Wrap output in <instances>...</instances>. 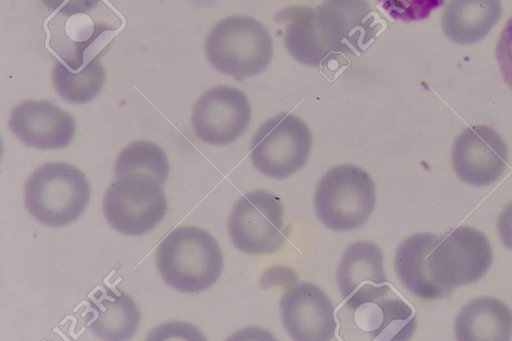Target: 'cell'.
Segmentation results:
<instances>
[{
  "label": "cell",
  "mask_w": 512,
  "mask_h": 341,
  "mask_svg": "<svg viewBox=\"0 0 512 341\" xmlns=\"http://www.w3.org/2000/svg\"><path fill=\"white\" fill-rule=\"evenodd\" d=\"M337 285L346 306L353 310L385 296L389 286L379 246L369 241L350 244L338 265Z\"/></svg>",
  "instance_id": "obj_12"
},
{
  "label": "cell",
  "mask_w": 512,
  "mask_h": 341,
  "mask_svg": "<svg viewBox=\"0 0 512 341\" xmlns=\"http://www.w3.org/2000/svg\"><path fill=\"white\" fill-rule=\"evenodd\" d=\"M428 259L434 282L451 292L480 280L492 264L493 252L481 231L460 225L439 236Z\"/></svg>",
  "instance_id": "obj_8"
},
{
  "label": "cell",
  "mask_w": 512,
  "mask_h": 341,
  "mask_svg": "<svg viewBox=\"0 0 512 341\" xmlns=\"http://www.w3.org/2000/svg\"><path fill=\"white\" fill-rule=\"evenodd\" d=\"M42 3L52 11H58L70 0H41Z\"/></svg>",
  "instance_id": "obj_25"
},
{
  "label": "cell",
  "mask_w": 512,
  "mask_h": 341,
  "mask_svg": "<svg viewBox=\"0 0 512 341\" xmlns=\"http://www.w3.org/2000/svg\"><path fill=\"white\" fill-rule=\"evenodd\" d=\"M52 79L55 90L65 101L84 104L94 99L102 90L105 70L96 58L78 72L56 62L52 69Z\"/></svg>",
  "instance_id": "obj_19"
},
{
  "label": "cell",
  "mask_w": 512,
  "mask_h": 341,
  "mask_svg": "<svg viewBox=\"0 0 512 341\" xmlns=\"http://www.w3.org/2000/svg\"><path fill=\"white\" fill-rule=\"evenodd\" d=\"M439 235L416 233L398 246L395 254L396 274L403 286L413 295L424 300L449 297L451 292L439 287L431 276L429 253Z\"/></svg>",
  "instance_id": "obj_16"
},
{
  "label": "cell",
  "mask_w": 512,
  "mask_h": 341,
  "mask_svg": "<svg viewBox=\"0 0 512 341\" xmlns=\"http://www.w3.org/2000/svg\"><path fill=\"white\" fill-rule=\"evenodd\" d=\"M228 233L234 246L243 253L264 255L277 251L289 233L281 202L265 190L247 192L231 211Z\"/></svg>",
  "instance_id": "obj_9"
},
{
  "label": "cell",
  "mask_w": 512,
  "mask_h": 341,
  "mask_svg": "<svg viewBox=\"0 0 512 341\" xmlns=\"http://www.w3.org/2000/svg\"><path fill=\"white\" fill-rule=\"evenodd\" d=\"M88 304V327L96 336L105 340H128L136 333L140 312L125 292L102 287L94 292Z\"/></svg>",
  "instance_id": "obj_15"
},
{
  "label": "cell",
  "mask_w": 512,
  "mask_h": 341,
  "mask_svg": "<svg viewBox=\"0 0 512 341\" xmlns=\"http://www.w3.org/2000/svg\"><path fill=\"white\" fill-rule=\"evenodd\" d=\"M451 162L456 176L471 186H487L498 180L507 168L508 149L491 127L465 128L454 140Z\"/></svg>",
  "instance_id": "obj_11"
},
{
  "label": "cell",
  "mask_w": 512,
  "mask_h": 341,
  "mask_svg": "<svg viewBox=\"0 0 512 341\" xmlns=\"http://www.w3.org/2000/svg\"><path fill=\"white\" fill-rule=\"evenodd\" d=\"M378 2L393 19L411 22L428 18L433 10L443 5L444 0H378Z\"/></svg>",
  "instance_id": "obj_22"
},
{
  "label": "cell",
  "mask_w": 512,
  "mask_h": 341,
  "mask_svg": "<svg viewBox=\"0 0 512 341\" xmlns=\"http://www.w3.org/2000/svg\"><path fill=\"white\" fill-rule=\"evenodd\" d=\"M375 322L370 333L374 338L384 340H407L414 333L416 318L412 308L401 299H385L375 302Z\"/></svg>",
  "instance_id": "obj_21"
},
{
  "label": "cell",
  "mask_w": 512,
  "mask_h": 341,
  "mask_svg": "<svg viewBox=\"0 0 512 341\" xmlns=\"http://www.w3.org/2000/svg\"><path fill=\"white\" fill-rule=\"evenodd\" d=\"M497 229L504 247L512 250V201L500 213Z\"/></svg>",
  "instance_id": "obj_24"
},
{
  "label": "cell",
  "mask_w": 512,
  "mask_h": 341,
  "mask_svg": "<svg viewBox=\"0 0 512 341\" xmlns=\"http://www.w3.org/2000/svg\"><path fill=\"white\" fill-rule=\"evenodd\" d=\"M501 76L512 91V16L501 31L495 50Z\"/></svg>",
  "instance_id": "obj_23"
},
{
  "label": "cell",
  "mask_w": 512,
  "mask_h": 341,
  "mask_svg": "<svg viewBox=\"0 0 512 341\" xmlns=\"http://www.w3.org/2000/svg\"><path fill=\"white\" fill-rule=\"evenodd\" d=\"M81 170L66 162H48L34 170L24 187V203L39 223L61 227L77 220L90 199Z\"/></svg>",
  "instance_id": "obj_4"
},
{
  "label": "cell",
  "mask_w": 512,
  "mask_h": 341,
  "mask_svg": "<svg viewBox=\"0 0 512 341\" xmlns=\"http://www.w3.org/2000/svg\"><path fill=\"white\" fill-rule=\"evenodd\" d=\"M153 176L129 173L115 177L103 199V213L116 231L137 236L151 231L164 218L167 198Z\"/></svg>",
  "instance_id": "obj_6"
},
{
  "label": "cell",
  "mask_w": 512,
  "mask_h": 341,
  "mask_svg": "<svg viewBox=\"0 0 512 341\" xmlns=\"http://www.w3.org/2000/svg\"><path fill=\"white\" fill-rule=\"evenodd\" d=\"M251 107L247 96L231 86H215L194 104L191 122L197 137L206 144L222 146L239 138L248 128Z\"/></svg>",
  "instance_id": "obj_10"
},
{
  "label": "cell",
  "mask_w": 512,
  "mask_h": 341,
  "mask_svg": "<svg viewBox=\"0 0 512 341\" xmlns=\"http://www.w3.org/2000/svg\"><path fill=\"white\" fill-rule=\"evenodd\" d=\"M8 125L26 146L42 150L67 147L76 131L71 114L43 100H26L13 107Z\"/></svg>",
  "instance_id": "obj_14"
},
{
  "label": "cell",
  "mask_w": 512,
  "mask_h": 341,
  "mask_svg": "<svg viewBox=\"0 0 512 341\" xmlns=\"http://www.w3.org/2000/svg\"><path fill=\"white\" fill-rule=\"evenodd\" d=\"M376 189L363 168L342 164L329 169L317 184L314 206L329 229L344 232L360 228L372 214Z\"/></svg>",
  "instance_id": "obj_5"
},
{
  "label": "cell",
  "mask_w": 512,
  "mask_h": 341,
  "mask_svg": "<svg viewBox=\"0 0 512 341\" xmlns=\"http://www.w3.org/2000/svg\"><path fill=\"white\" fill-rule=\"evenodd\" d=\"M454 333L460 341H508L512 337V311L492 297L473 299L457 315Z\"/></svg>",
  "instance_id": "obj_18"
},
{
  "label": "cell",
  "mask_w": 512,
  "mask_h": 341,
  "mask_svg": "<svg viewBox=\"0 0 512 341\" xmlns=\"http://www.w3.org/2000/svg\"><path fill=\"white\" fill-rule=\"evenodd\" d=\"M312 146L307 124L290 113H280L266 120L254 134L250 159L263 175L284 179L306 163Z\"/></svg>",
  "instance_id": "obj_7"
},
{
  "label": "cell",
  "mask_w": 512,
  "mask_h": 341,
  "mask_svg": "<svg viewBox=\"0 0 512 341\" xmlns=\"http://www.w3.org/2000/svg\"><path fill=\"white\" fill-rule=\"evenodd\" d=\"M205 54L218 72L243 79L267 69L273 57V40L260 21L247 15L229 16L209 31Z\"/></svg>",
  "instance_id": "obj_3"
},
{
  "label": "cell",
  "mask_w": 512,
  "mask_h": 341,
  "mask_svg": "<svg viewBox=\"0 0 512 341\" xmlns=\"http://www.w3.org/2000/svg\"><path fill=\"white\" fill-rule=\"evenodd\" d=\"M170 171L164 150L150 141H136L123 148L115 161L114 174L119 177L141 173L155 177L163 186Z\"/></svg>",
  "instance_id": "obj_20"
},
{
  "label": "cell",
  "mask_w": 512,
  "mask_h": 341,
  "mask_svg": "<svg viewBox=\"0 0 512 341\" xmlns=\"http://www.w3.org/2000/svg\"><path fill=\"white\" fill-rule=\"evenodd\" d=\"M502 14L500 0H449L442 12L445 36L458 45L480 42Z\"/></svg>",
  "instance_id": "obj_17"
},
{
  "label": "cell",
  "mask_w": 512,
  "mask_h": 341,
  "mask_svg": "<svg viewBox=\"0 0 512 341\" xmlns=\"http://www.w3.org/2000/svg\"><path fill=\"white\" fill-rule=\"evenodd\" d=\"M274 19L285 25L288 53L307 66L363 52L381 27L367 0H324L316 8L289 6Z\"/></svg>",
  "instance_id": "obj_1"
},
{
  "label": "cell",
  "mask_w": 512,
  "mask_h": 341,
  "mask_svg": "<svg viewBox=\"0 0 512 341\" xmlns=\"http://www.w3.org/2000/svg\"><path fill=\"white\" fill-rule=\"evenodd\" d=\"M156 266L169 287L199 293L219 279L223 255L209 232L194 226L177 227L157 247Z\"/></svg>",
  "instance_id": "obj_2"
},
{
  "label": "cell",
  "mask_w": 512,
  "mask_h": 341,
  "mask_svg": "<svg viewBox=\"0 0 512 341\" xmlns=\"http://www.w3.org/2000/svg\"><path fill=\"white\" fill-rule=\"evenodd\" d=\"M282 325L294 340L327 341L335 336L334 306L327 294L309 282L288 289L280 299Z\"/></svg>",
  "instance_id": "obj_13"
}]
</instances>
